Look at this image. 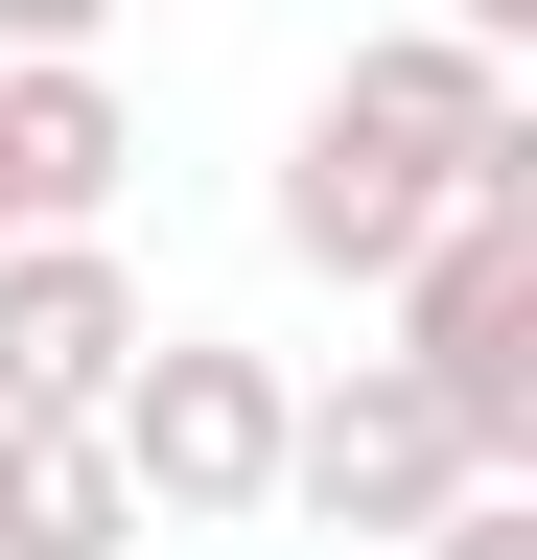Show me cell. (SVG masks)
<instances>
[{"instance_id":"1","label":"cell","mask_w":537,"mask_h":560,"mask_svg":"<svg viewBox=\"0 0 537 560\" xmlns=\"http://www.w3.org/2000/svg\"><path fill=\"white\" fill-rule=\"evenodd\" d=\"M374 304H397V374L467 420V467H537V187H444Z\"/></svg>"},{"instance_id":"4","label":"cell","mask_w":537,"mask_h":560,"mask_svg":"<svg viewBox=\"0 0 537 560\" xmlns=\"http://www.w3.org/2000/svg\"><path fill=\"white\" fill-rule=\"evenodd\" d=\"M327 117H351V140H397V164H444V187H537L514 47H467V24H374L351 70H327Z\"/></svg>"},{"instance_id":"10","label":"cell","mask_w":537,"mask_h":560,"mask_svg":"<svg viewBox=\"0 0 537 560\" xmlns=\"http://www.w3.org/2000/svg\"><path fill=\"white\" fill-rule=\"evenodd\" d=\"M117 24V0H0V47H94Z\"/></svg>"},{"instance_id":"3","label":"cell","mask_w":537,"mask_h":560,"mask_svg":"<svg viewBox=\"0 0 537 560\" xmlns=\"http://www.w3.org/2000/svg\"><path fill=\"white\" fill-rule=\"evenodd\" d=\"M467 490V420L397 374V350H351L327 397H281V514H327V537H421Z\"/></svg>"},{"instance_id":"7","label":"cell","mask_w":537,"mask_h":560,"mask_svg":"<svg viewBox=\"0 0 537 560\" xmlns=\"http://www.w3.org/2000/svg\"><path fill=\"white\" fill-rule=\"evenodd\" d=\"M421 210H444V164H397V140H351V117L304 94V140H281V257H304V280L374 304V280L421 257Z\"/></svg>"},{"instance_id":"5","label":"cell","mask_w":537,"mask_h":560,"mask_svg":"<svg viewBox=\"0 0 537 560\" xmlns=\"http://www.w3.org/2000/svg\"><path fill=\"white\" fill-rule=\"evenodd\" d=\"M117 350H141V280L94 234H0V420H94Z\"/></svg>"},{"instance_id":"6","label":"cell","mask_w":537,"mask_h":560,"mask_svg":"<svg viewBox=\"0 0 537 560\" xmlns=\"http://www.w3.org/2000/svg\"><path fill=\"white\" fill-rule=\"evenodd\" d=\"M117 164H141V117H117L94 47H24V70H0V234H94Z\"/></svg>"},{"instance_id":"9","label":"cell","mask_w":537,"mask_h":560,"mask_svg":"<svg viewBox=\"0 0 537 560\" xmlns=\"http://www.w3.org/2000/svg\"><path fill=\"white\" fill-rule=\"evenodd\" d=\"M421 560H537V490H514V467H467L444 514H421Z\"/></svg>"},{"instance_id":"2","label":"cell","mask_w":537,"mask_h":560,"mask_svg":"<svg viewBox=\"0 0 537 560\" xmlns=\"http://www.w3.org/2000/svg\"><path fill=\"white\" fill-rule=\"evenodd\" d=\"M94 444H117V490H141V537H234V514H281V374L211 350V327H141V350H117Z\"/></svg>"},{"instance_id":"11","label":"cell","mask_w":537,"mask_h":560,"mask_svg":"<svg viewBox=\"0 0 537 560\" xmlns=\"http://www.w3.org/2000/svg\"><path fill=\"white\" fill-rule=\"evenodd\" d=\"M444 24H467V47H537V0H444Z\"/></svg>"},{"instance_id":"8","label":"cell","mask_w":537,"mask_h":560,"mask_svg":"<svg viewBox=\"0 0 537 560\" xmlns=\"http://www.w3.org/2000/svg\"><path fill=\"white\" fill-rule=\"evenodd\" d=\"M117 537H141V490L94 420H0V560H117Z\"/></svg>"}]
</instances>
